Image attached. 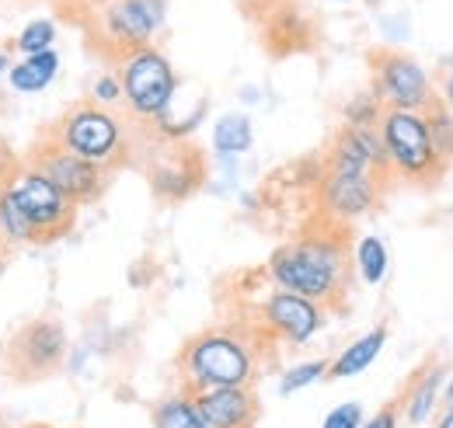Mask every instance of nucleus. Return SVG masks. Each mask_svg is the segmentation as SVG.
Here are the masks:
<instances>
[{"instance_id":"obj_1","label":"nucleus","mask_w":453,"mask_h":428,"mask_svg":"<svg viewBox=\"0 0 453 428\" xmlns=\"http://www.w3.org/2000/svg\"><path fill=\"white\" fill-rule=\"evenodd\" d=\"M265 275L273 279V286L314 300L325 310L342 307L352 282V248L345 226L325 219V230H307L280 244L265 262Z\"/></svg>"},{"instance_id":"obj_2","label":"nucleus","mask_w":453,"mask_h":428,"mask_svg":"<svg viewBox=\"0 0 453 428\" xmlns=\"http://www.w3.org/2000/svg\"><path fill=\"white\" fill-rule=\"evenodd\" d=\"M77 210L81 206L32 164L21 161L0 171V244L7 251L66 237L77 223Z\"/></svg>"},{"instance_id":"obj_3","label":"nucleus","mask_w":453,"mask_h":428,"mask_svg":"<svg viewBox=\"0 0 453 428\" xmlns=\"http://www.w3.org/2000/svg\"><path fill=\"white\" fill-rule=\"evenodd\" d=\"M265 341L248 324H217L192 334L178 352V383L188 394L217 386H255Z\"/></svg>"},{"instance_id":"obj_4","label":"nucleus","mask_w":453,"mask_h":428,"mask_svg":"<svg viewBox=\"0 0 453 428\" xmlns=\"http://www.w3.org/2000/svg\"><path fill=\"white\" fill-rule=\"evenodd\" d=\"M46 136L57 140L63 150L77 154L81 161L95 164L109 174L133 157V136H129L126 118L115 108H102L95 102L70 105L50 126Z\"/></svg>"},{"instance_id":"obj_5","label":"nucleus","mask_w":453,"mask_h":428,"mask_svg":"<svg viewBox=\"0 0 453 428\" xmlns=\"http://www.w3.org/2000/svg\"><path fill=\"white\" fill-rule=\"evenodd\" d=\"M81 21L91 42L115 63L133 50L154 46L168 25V0H102Z\"/></svg>"},{"instance_id":"obj_6","label":"nucleus","mask_w":453,"mask_h":428,"mask_svg":"<svg viewBox=\"0 0 453 428\" xmlns=\"http://www.w3.org/2000/svg\"><path fill=\"white\" fill-rule=\"evenodd\" d=\"M115 77L122 84V105L140 126L161 122L178 98V73L157 46H143L119 56Z\"/></svg>"},{"instance_id":"obj_7","label":"nucleus","mask_w":453,"mask_h":428,"mask_svg":"<svg viewBox=\"0 0 453 428\" xmlns=\"http://www.w3.org/2000/svg\"><path fill=\"white\" fill-rule=\"evenodd\" d=\"M377 136L391 164V174L411 185H436L450 164L433 147L429 126L422 111H384L377 122Z\"/></svg>"},{"instance_id":"obj_8","label":"nucleus","mask_w":453,"mask_h":428,"mask_svg":"<svg viewBox=\"0 0 453 428\" xmlns=\"http://www.w3.org/2000/svg\"><path fill=\"white\" fill-rule=\"evenodd\" d=\"M370 91L384 105V111H426L440 98L433 77L415 56L401 50H370Z\"/></svg>"},{"instance_id":"obj_9","label":"nucleus","mask_w":453,"mask_h":428,"mask_svg":"<svg viewBox=\"0 0 453 428\" xmlns=\"http://www.w3.org/2000/svg\"><path fill=\"white\" fill-rule=\"evenodd\" d=\"M328 321V310L314 300H303L296 293H286L280 286H273L251 310L248 327L262 338V341H283L289 348L307 345Z\"/></svg>"},{"instance_id":"obj_10","label":"nucleus","mask_w":453,"mask_h":428,"mask_svg":"<svg viewBox=\"0 0 453 428\" xmlns=\"http://www.w3.org/2000/svg\"><path fill=\"white\" fill-rule=\"evenodd\" d=\"M66 352H70V338H66L63 324L53 317H35L11 334L7 348H4V370L11 379L35 383V379H46L57 370H63Z\"/></svg>"},{"instance_id":"obj_11","label":"nucleus","mask_w":453,"mask_h":428,"mask_svg":"<svg viewBox=\"0 0 453 428\" xmlns=\"http://www.w3.org/2000/svg\"><path fill=\"white\" fill-rule=\"evenodd\" d=\"M388 174L377 171H352V167H321V181H318V195H321V216L335 226L356 223L359 216L373 213L388 192Z\"/></svg>"},{"instance_id":"obj_12","label":"nucleus","mask_w":453,"mask_h":428,"mask_svg":"<svg viewBox=\"0 0 453 428\" xmlns=\"http://www.w3.org/2000/svg\"><path fill=\"white\" fill-rule=\"evenodd\" d=\"M25 164H32L39 174H46L59 192H63L70 203H77V206L98 203L102 192H105V185H109V171L81 161L77 154L63 150L57 140H50V136H42V140L32 147V154L25 157Z\"/></svg>"},{"instance_id":"obj_13","label":"nucleus","mask_w":453,"mask_h":428,"mask_svg":"<svg viewBox=\"0 0 453 428\" xmlns=\"http://www.w3.org/2000/svg\"><path fill=\"white\" fill-rule=\"evenodd\" d=\"M147 178L150 188L161 203H181L188 195H196L206 181V161L199 150L185 147V143H165L161 140V154L147 164Z\"/></svg>"},{"instance_id":"obj_14","label":"nucleus","mask_w":453,"mask_h":428,"mask_svg":"<svg viewBox=\"0 0 453 428\" xmlns=\"http://www.w3.org/2000/svg\"><path fill=\"white\" fill-rule=\"evenodd\" d=\"M203 422L210 428H255L262 404L255 386H217V390H199L192 394Z\"/></svg>"},{"instance_id":"obj_15","label":"nucleus","mask_w":453,"mask_h":428,"mask_svg":"<svg viewBox=\"0 0 453 428\" xmlns=\"http://www.w3.org/2000/svg\"><path fill=\"white\" fill-rule=\"evenodd\" d=\"M59 53L57 50H46V53L35 56H14L11 70H7V84L14 95H42L53 88V80L59 77Z\"/></svg>"},{"instance_id":"obj_16","label":"nucleus","mask_w":453,"mask_h":428,"mask_svg":"<svg viewBox=\"0 0 453 428\" xmlns=\"http://www.w3.org/2000/svg\"><path fill=\"white\" fill-rule=\"evenodd\" d=\"M443 376H447V370H443L440 363H429L422 373L411 376V383H408L404 397L397 401V404H401V411H404V418H408L411 425H426V418H429V415H433V408L440 404Z\"/></svg>"},{"instance_id":"obj_17","label":"nucleus","mask_w":453,"mask_h":428,"mask_svg":"<svg viewBox=\"0 0 453 428\" xmlns=\"http://www.w3.org/2000/svg\"><path fill=\"white\" fill-rule=\"evenodd\" d=\"M384 345H388V327L384 324L366 331V334H359L352 345L342 348L339 359L328 363V379H345V376H359L363 370H370Z\"/></svg>"},{"instance_id":"obj_18","label":"nucleus","mask_w":453,"mask_h":428,"mask_svg":"<svg viewBox=\"0 0 453 428\" xmlns=\"http://www.w3.org/2000/svg\"><path fill=\"white\" fill-rule=\"evenodd\" d=\"M255 143V129H251V118L248 115H237L230 111L224 115L217 126H213V154L220 164H237V157H244Z\"/></svg>"},{"instance_id":"obj_19","label":"nucleus","mask_w":453,"mask_h":428,"mask_svg":"<svg viewBox=\"0 0 453 428\" xmlns=\"http://www.w3.org/2000/svg\"><path fill=\"white\" fill-rule=\"evenodd\" d=\"M388 268H391V255H388V244L377 233H366L352 244V271L366 286H380L388 279Z\"/></svg>"},{"instance_id":"obj_20","label":"nucleus","mask_w":453,"mask_h":428,"mask_svg":"<svg viewBox=\"0 0 453 428\" xmlns=\"http://www.w3.org/2000/svg\"><path fill=\"white\" fill-rule=\"evenodd\" d=\"M154 428H210L203 422L196 401L188 390H178L165 397L157 408H154Z\"/></svg>"},{"instance_id":"obj_21","label":"nucleus","mask_w":453,"mask_h":428,"mask_svg":"<svg viewBox=\"0 0 453 428\" xmlns=\"http://www.w3.org/2000/svg\"><path fill=\"white\" fill-rule=\"evenodd\" d=\"M59 25L53 18H32L28 25H21V32L11 39V53L14 56H35L46 50H57Z\"/></svg>"},{"instance_id":"obj_22","label":"nucleus","mask_w":453,"mask_h":428,"mask_svg":"<svg viewBox=\"0 0 453 428\" xmlns=\"http://www.w3.org/2000/svg\"><path fill=\"white\" fill-rule=\"evenodd\" d=\"M307 39H311V32H307V25H303V18L296 14V11H280L276 14V21H273V28H269V42H273V50H300V46H307Z\"/></svg>"},{"instance_id":"obj_23","label":"nucleus","mask_w":453,"mask_h":428,"mask_svg":"<svg viewBox=\"0 0 453 428\" xmlns=\"http://www.w3.org/2000/svg\"><path fill=\"white\" fill-rule=\"evenodd\" d=\"M422 115H426V126H429V136H433L436 154L447 164H453V111L436 98Z\"/></svg>"},{"instance_id":"obj_24","label":"nucleus","mask_w":453,"mask_h":428,"mask_svg":"<svg viewBox=\"0 0 453 428\" xmlns=\"http://www.w3.org/2000/svg\"><path fill=\"white\" fill-rule=\"evenodd\" d=\"M380 115H384V105L373 98V91L352 95V98L345 102V108H342V118H345V126H356V129H377Z\"/></svg>"},{"instance_id":"obj_25","label":"nucleus","mask_w":453,"mask_h":428,"mask_svg":"<svg viewBox=\"0 0 453 428\" xmlns=\"http://www.w3.org/2000/svg\"><path fill=\"white\" fill-rule=\"evenodd\" d=\"M321 376H328V359H307V363H296V366H289V370L280 376V394L289 397V394H296V390L318 383Z\"/></svg>"},{"instance_id":"obj_26","label":"nucleus","mask_w":453,"mask_h":428,"mask_svg":"<svg viewBox=\"0 0 453 428\" xmlns=\"http://www.w3.org/2000/svg\"><path fill=\"white\" fill-rule=\"evenodd\" d=\"M88 102H95V105H102V108L122 105V84H119L115 70H102V73L91 80V98H88Z\"/></svg>"},{"instance_id":"obj_27","label":"nucleus","mask_w":453,"mask_h":428,"mask_svg":"<svg viewBox=\"0 0 453 428\" xmlns=\"http://www.w3.org/2000/svg\"><path fill=\"white\" fill-rule=\"evenodd\" d=\"M363 425V408L356 401L339 404L335 411H328V418L321 422V428H359Z\"/></svg>"},{"instance_id":"obj_28","label":"nucleus","mask_w":453,"mask_h":428,"mask_svg":"<svg viewBox=\"0 0 453 428\" xmlns=\"http://www.w3.org/2000/svg\"><path fill=\"white\" fill-rule=\"evenodd\" d=\"M397 422H401V404H388V408H380L373 418H366L359 428H397Z\"/></svg>"},{"instance_id":"obj_29","label":"nucleus","mask_w":453,"mask_h":428,"mask_svg":"<svg viewBox=\"0 0 453 428\" xmlns=\"http://www.w3.org/2000/svg\"><path fill=\"white\" fill-rule=\"evenodd\" d=\"M440 102L453 111V66L447 70V77H443V91H440Z\"/></svg>"},{"instance_id":"obj_30","label":"nucleus","mask_w":453,"mask_h":428,"mask_svg":"<svg viewBox=\"0 0 453 428\" xmlns=\"http://www.w3.org/2000/svg\"><path fill=\"white\" fill-rule=\"evenodd\" d=\"M66 4H70V7H73V11H77V14H81V18H84V14H88V11H91V7H98V4H102V0H66Z\"/></svg>"},{"instance_id":"obj_31","label":"nucleus","mask_w":453,"mask_h":428,"mask_svg":"<svg viewBox=\"0 0 453 428\" xmlns=\"http://www.w3.org/2000/svg\"><path fill=\"white\" fill-rule=\"evenodd\" d=\"M11 63H14V53H11V50H0V80H7Z\"/></svg>"},{"instance_id":"obj_32","label":"nucleus","mask_w":453,"mask_h":428,"mask_svg":"<svg viewBox=\"0 0 453 428\" xmlns=\"http://www.w3.org/2000/svg\"><path fill=\"white\" fill-rule=\"evenodd\" d=\"M443 411H453V373H450V379L443 383Z\"/></svg>"},{"instance_id":"obj_33","label":"nucleus","mask_w":453,"mask_h":428,"mask_svg":"<svg viewBox=\"0 0 453 428\" xmlns=\"http://www.w3.org/2000/svg\"><path fill=\"white\" fill-rule=\"evenodd\" d=\"M436 428H453V411H440V418H436Z\"/></svg>"},{"instance_id":"obj_34","label":"nucleus","mask_w":453,"mask_h":428,"mask_svg":"<svg viewBox=\"0 0 453 428\" xmlns=\"http://www.w3.org/2000/svg\"><path fill=\"white\" fill-rule=\"evenodd\" d=\"M7 255H11V251H7L4 244H0V271H4V262H7Z\"/></svg>"},{"instance_id":"obj_35","label":"nucleus","mask_w":453,"mask_h":428,"mask_svg":"<svg viewBox=\"0 0 453 428\" xmlns=\"http://www.w3.org/2000/svg\"><path fill=\"white\" fill-rule=\"evenodd\" d=\"M25 428H50V425H25Z\"/></svg>"},{"instance_id":"obj_36","label":"nucleus","mask_w":453,"mask_h":428,"mask_svg":"<svg viewBox=\"0 0 453 428\" xmlns=\"http://www.w3.org/2000/svg\"><path fill=\"white\" fill-rule=\"evenodd\" d=\"M328 4H345V0H328Z\"/></svg>"}]
</instances>
